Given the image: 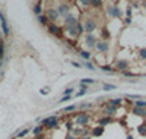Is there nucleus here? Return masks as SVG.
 Returning a JSON list of instances; mask_svg holds the SVG:
<instances>
[{
  "label": "nucleus",
  "mask_w": 146,
  "mask_h": 139,
  "mask_svg": "<svg viewBox=\"0 0 146 139\" xmlns=\"http://www.w3.org/2000/svg\"><path fill=\"white\" fill-rule=\"evenodd\" d=\"M94 24H92V21H89V24H88V22H86V31H92V29H94Z\"/></svg>",
  "instance_id": "1"
},
{
  "label": "nucleus",
  "mask_w": 146,
  "mask_h": 139,
  "mask_svg": "<svg viewBox=\"0 0 146 139\" xmlns=\"http://www.w3.org/2000/svg\"><path fill=\"white\" fill-rule=\"evenodd\" d=\"M50 29H51V32H56V35H60V29L57 28V26H50Z\"/></svg>",
  "instance_id": "2"
},
{
  "label": "nucleus",
  "mask_w": 146,
  "mask_h": 139,
  "mask_svg": "<svg viewBox=\"0 0 146 139\" xmlns=\"http://www.w3.org/2000/svg\"><path fill=\"white\" fill-rule=\"evenodd\" d=\"M98 48H101L102 51H105L107 50V44H98Z\"/></svg>",
  "instance_id": "3"
},
{
  "label": "nucleus",
  "mask_w": 146,
  "mask_h": 139,
  "mask_svg": "<svg viewBox=\"0 0 146 139\" xmlns=\"http://www.w3.org/2000/svg\"><path fill=\"white\" fill-rule=\"evenodd\" d=\"M66 12H67V8H66V6H61L60 8V13H66Z\"/></svg>",
  "instance_id": "4"
},
{
  "label": "nucleus",
  "mask_w": 146,
  "mask_h": 139,
  "mask_svg": "<svg viewBox=\"0 0 146 139\" xmlns=\"http://www.w3.org/2000/svg\"><path fill=\"white\" fill-rule=\"evenodd\" d=\"M82 56H83L85 59H89V53H85V51H82Z\"/></svg>",
  "instance_id": "5"
},
{
  "label": "nucleus",
  "mask_w": 146,
  "mask_h": 139,
  "mask_svg": "<svg viewBox=\"0 0 146 139\" xmlns=\"http://www.w3.org/2000/svg\"><path fill=\"white\" fill-rule=\"evenodd\" d=\"M45 21H47V19L44 16H40V22H41V24H45Z\"/></svg>",
  "instance_id": "6"
},
{
  "label": "nucleus",
  "mask_w": 146,
  "mask_h": 139,
  "mask_svg": "<svg viewBox=\"0 0 146 139\" xmlns=\"http://www.w3.org/2000/svg\"><path fill=\"white\" fill-rule=\"evenodd\" d=\"M92 3H94L95 6H98V5L101 3V0H92Z\"/></svg>",
  "instance_id": "7"
},
{
  "label": "nucleus",
  "mask_w": 146,
  "mask_h": 139,
  "mask_svg": "<svg viewBox=\"0 0 146 139\" xmlns=\"http://www.w3.org/2000/svg\"><path fill=\"white\" fill-rule=\"evenodd\" d=\"M35 12H37V13H40V12H41V10H40V6H35Z\"/></svg>",
  "instance_id": "8"
},
{
  "label": "nucleus",
  "mask_w": 146,
  "mask_h": 139,
  "mask_svg": "<svg viewBox=\"0 0 146 139\" xmlns=\"http://www.w3.org/2000/svg\"><path fill=\"white\" fill-rule=\"evenodd\" d=\"M91 0H82V3H89Z\"/></svg>",
  "instance_id": "9"
}]
</instances>
